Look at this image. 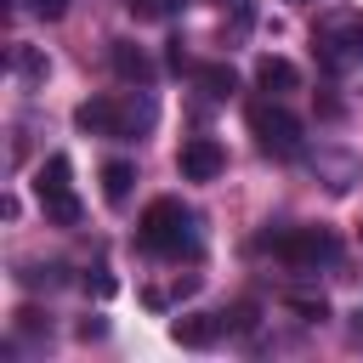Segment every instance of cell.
I'll return each mask as SVG.
<instances>
[{
    "label": "cell",
    "mask_w": 363,
    "mask_h": 363,
    "mask_svg": "<svg viewBox=\"0 0 363 363\" xmlns=\"http://www.w3.org/2000/svg\"><path fill=\"white\" fill-rule=\"evenodd\" d=\"M312 51L329 74H357L363 68V11L335 6L312 23Z\"/></svg>",
    "instance_id": "cell-1"
},
{
    "label": "cell",
    "mask_w": 363,
    "mask_h": 363,
    "mask_svg": "<svg viewBox=\"0 0 363 363\" xmlns=\"http://www.w3.org/2000/svg\"><path fill=\"white\" fill-rule=\"evenodd\" d=\"M142 250H153L164 261H182L199 250V233H193V216L182 210V199H153L142 210Z\"/></svg>",
    "instance_id": "cell-2"
},
{
    "label": "cell",
    "mask_w": 363,
    "mask_h": 363,
    "mask_svg": "<svg viewBox=\"0 0 363 363\" xmlns=\"http://www.w3.org/2000/svg\"><path fill=\"white\" fill-rule=\"evenodd\" d=\"M255 244L272 250L278 261L301 267V272H318V267H335L340 261V238L329 227H278V233H261Z\"/></svg>",
    "instance_id": "cell-3"
},
{
    "label": "cell",
    "mask_w": 363,
    "mask_h": 363,
    "mask_svg": "<svg viewBox=\"0 0 363 363\" xmlns=\"http://www.w3.org/2000/svg\"><path fill=\"white\" fill-rule=\"evenodd\" d=\"M250 130H255V142H261L267 159H301L306 153V125L284 102H255L250 108Z\"/></svg>",
    "instance_id": "cell-4"
},
{
    "label": "cell",
    "mask_w": 363,
    "mask_h": 363,
    "mask_svg": "<svg viewBox=\"0 0 363 363\" xmlns=\"http://www.w3.org/2000/svg\"><path fill=\"white\" fill-rule=\"evenodd\" d=\"M74 164L68 153H51L40 170H34V193H40V210L51 227H79V199H74Z\"/></svg>",
    "instance_id": "cell-5"
},
{
    "label": "cell",
    "mask_w": 363,
    "mask_h": 363,
    "mask_svg": "<svg viewBox=\"0 0 363 363\" xmlns=\"http://www.w3.org/2000/svg\"><path fill=\"white\" fill-rule=\"evenodd\" d=\"M74 125L85 130V136H125V102H113V96H91V102H79L74 108Z\"/></svg>",
    "instance_id": "cell-6"
},
{
    "label": "cell",
    "mask_w": 363,
    "mask_h": 363,
    "mask_svg": "<svg viewBox=\"0 0 363 363\" xmlns=\"http://www.w3.org/2000/svg\"><path fill=\"white\" fill-rule=\"evenodd\" d=\"M312 170L329 193H352V182H363V159L357 153H340V147H318L312 153Z\"/></svg>",
    "instance_id": "cell-7"
},
{
    "label": "cell",
    "mask_w": 363,
    "mask_h": 363,
    "mask_svg": "<svg viewBox=\"0 0 363 363\" xmlns=\"http://www.w3.org/2000/svg\"><path fill=\"white\" fill-rule=\"evenodd\" d=\"M182 176L187 182H216L221 176V164H227V153H221V142H210V136H193V142H182Z\"/></svg>",
    "instance_id": "cell-8"
},
{
    "label": "cell",
    "mask_w": 363,
    "mask_h": 363,
    "mask_svg": "<svg viewBox=\"0 0 363 363\" xmlns=\"http://www.w3.org/2000/svg\"><path fill=\"white\" fill-rule=\"evenodd\" d=\"M221 329H227V323H221L216 312H187V318H176V323H170V340H176V346H193V352H204V346H216V340H221Z\"/></svg>",
    "instance_id": "cell-9"
},
{
    "label": "cell",
    "mask_w": 363,
    "mask_h": 363,
    "mask_svg": "<svg viewBox=\"0 0 363 363\" xmlns=\"http://www.w3.org/2000/svg\"><path fill=\"white\" fill-rule=\"evenodd\" d=\"M255 85H261L267 96H289V91H301V68H295L289 57H272V51H267V57L255 62Z\"/></svg>",
    "instance_id": "cell-10"
},
{
    "label": "cell",
    "mask_w": 363,
    "mask_h": 363,
    "mask_svg": "<svg viewBox=\"0 0 363 363\" xmlns=\"http://www.w3.org/2000/svg\"><path fill=\"white\" fill-rule=\"evenodd\" d=\"M113 74H119L125 85H153V62H147V51L130 45V40H113Z\"/></svg>",
    "instance_id": "cell-11"
},
{
    "label": "cell",
    "mask_w": 363,
    "mask_h": 363,
    "mask_svg": "<svg viewBox=\"0 0 363 363\" xmlns=\"http://www.w3.org/2000/svg\"><path fill=\"white\" fill-rule=\"evenodd\" d=\"M11 74L23 79V85H45V74H51V57L40 51V45H11Z\"/></svg>",
    "instance_id": "cell-12"
},
{
    "label": "cell",
    "mask_w": 363,
    "mask_h": 363,
    "mask_svg": "<svg viewBox=\"0 0 363 363\" xmlns=\"http://www.w3.org/2000/svg\"><path fill=\"white\" fill-rule=\"evenodd\" d=\"M193 79H199L204 96H216V102H227V96L238 91V74H233L227 62H204V68H193Z\"/></svg>",
    "instance_id": "cell-13"
},
{
    "label": "cell",
    "mask_w": 363,
    "mask_h": 363,
    "mask_svg": "<svg viewBox=\"0 0 363 363\" xmlns=\"http://www.w3.org/2000/svg\"><path fill=\"white\" fill-rule=\"evenodd\" d=\"M130 182H136V164H125V159H108L102 164V199L108 204H125L130 199Z\"/></svg>",
    "instance_id": "cell-14"
},
{
    "label": "cell",
    "mask_w": 363,
    "mask_h": 363,
    "mask_svg": "<svg viewBox=\"0 0 363 363\" xmlns=\"http://www.w3.org/2000/svg\"><path fill=\"white\" fill-rule=\"evenodd\" d=\"M284 306L301 312L306 323H323V318H329V301H323V295H284Z\"/></svg>",
    "instance_id": "cell-15"
},
{
    "label": "cell",
    "mask_w": 363,
    "mask_h": 363,
    "mask_svg": "<svg viewBox=\"0 0 363 363\" xmlns=\"http://www.w3.org/2000/svg\"><path fill=\"white\" fill-rule=\"evenodd\" d=\"M221 323H227L233 335H250V329H255V306H233V312H221Z\"/></svg>",
    "instance_id": "cell-16"
},
{
    "label": "cell",
    "mask_w": 363,
    "mask_h": 363,
    "mask_svg": "<svg viewBox=\"0 0 363 363\" xmlns=\"http://www.w3.org/2000/svg\"><path fill=\"white\" fill-rule=\"evenodd\" d=\"M68 11V0H34V17H45V23H57Z\"/></svg>",
    "instance_id": "cell-17"
},
{
    "label": "cell",
    "mask_w": 363,
    "mask_h": 363,
    "mask_svg": "<svg viewBox=\"0 0 363 363\" xmlns=\"http://www.w3.org/2000/svg\"><path fill=\"white\" fill-rule=\"evenodd\" d=\"M102 335H108L102 318H85V323H79V340H102Z\"/></svg>",
    "instance_id": "cell-18"
},
{
    "label": "cell",
    "mask_w": 363,
    "mask_h": 363,
    "mask_svg": "<svg viewBox=\"0 0 363 363\" xmlns=\"http://www.w3.org/2000/svg\"><path fill=\"white\" fill-rule=\"evenodd\" d=\"M346 340H352V346H363V306L346 318Z\"/></svg>",
    "instance_id": "cell-19"
},
{
    "label": "cell",
    "mask_w": 363,
    "mask_h": 363,
    "mask_svg": "<svg viewBox=\"0 0 363 363\" xmlns=\"http://www.w3.org/2000/svg\"><path fill=\"white\" fill-rule=\"evenodd\" d=\"M85 284H91V289H96V295H113V289H119V284H113V278H108V272H102V267H96V278H85Z\"/></svg>",
    "instance_id": "cell-20"
},
{
    "label": "cell",
    "mask_w": 363,
    "mask_h": 363,
    "mask_svg": "<svg viewBox=\"0 0 363 363\" xmlns=\"http://www.w3.org/2000/svg\"><path fill=\"white\" fill-rule=\"evenodd\" d=\"M125 6H130V11H136V17H153V11H159V6H153V0H125Z\"/></svg>",
    "instance_id": "cell-21"
}]
</instances>
